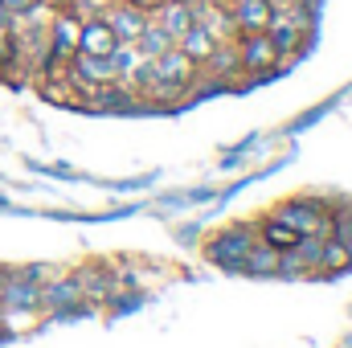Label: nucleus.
<instances>
[{"label":"nucleus","instance_id":"obj_1","mask_svg":"<svg viewBox=\"0 0 352 348\" xmlns=\"http://www.w3.org/2000/svg\"><path fill=\"white\" fill-rule=\"evenodd\" d=\"M238 58H242V74L266 78V74L274 70V62H278V50H274V41L266 37V29H258V33H242Z\"/></svg>","mask_w":352,"mask_h":348},{"label":"nucleus","instance_id":"obj_2","mask_svg":"<svg viewBox=\"0 0 352 348\" xmlns=\"http://www.w3.org/2000/svg\"><path fill=\"white\" fill-rule=\"evenodd\" d=\"M250 234L246 230H226V234H217V238H209V246H205V254L213 262H221V266H230V270H238L242 266V259H246V250H250Z\"/></svg>","mask_w":352,"mask_h":348},{"label":"nucleus","instance_id":"obj_3","mask_svg":"<svg viewBox=\"0 0 352 348\" xmlns=\"http://www.w3.org/2000/svg\"><path fill=\"white\" fill-rule=\"evenodd\" d=\"M226 12L234 21V33H258L270 25L274 4L270 0H226Z\"/></svg>","mask_w":352,"mask_h":348},{"label":"nucleus","instance_id":"obj_4","mask_svg":"<svg viewBox=\"0 0 352 348\" xmlns=\"http://www.w3.org/2000/svg\"><path fill=\"white\" fill-rule=\"evenodd\" d=\"M102 21L111 25L115 41H135V37L144 33V25H148V12L135 8V4H127V0H119V4H107Z\"/></svg>","mask_w":352,"mask_h":348},{"label":"nucleus","instance_id":"obj_5","mask_svg":"<svg viewBox=\"0 0 352 348\" xmlns=\"http://www.w3.org/2000/svg\"><path fill=\"white\" fill-rule=\"evenodd\" d=\"M278 221L291 226L295 234H324L328 230V217H324V209L316 201H287L278 209Z\"/></svg>","mask_w":352,"mask_h":348},{"label":"nucleus","instance_id":"obj_6","mask_svg":"<svg viewBox=\"0 0 352 348\" xmlns=\"http://www.w3.org/2000/svg\"><path fill=\"white\" fill-rule=\"evenodd\" d=\"M78 54V17H58L50 25V62L54 66H66L70 58Z\"/></svg>","mask_w":352,"mask_h":348},{"label":"nucleus","instance_id":"obj_7","mask_svg":"<svg viewBox=\"0 0 352 348\" xmlns=\"http://www.w3.org/2000/svg\"><path fill=\"white\" fill-rule=\"evenodd\" d=\"M115 33H111V25L102 21V12L98 17H87L82 25H78V54H98V58H111L115 54Z\"/></svg>","mask_w":352,"mask_h":348},{"label":"nucleus","instance_id":"obj_8","mask_svg":"<svg viewBox=\"0 0 352 348\" xmlns=\"http://www.w3.org/2000/svg\"><path fill=\"white\" fill-rule=\"evenodd\" d=\"M197 70H205V74L217 78V83H242V58H238V45H221V41H217V50H213Z\"/></svg>","mask_w":352,"mask_h":348},{"label":"nucleus","instance_id":"obj_9","mask_svg":"<svg viewBox=\"0 0 352 348\" xmlns=\"http://www.w3.org/2000/svg\"><path fill=\"white\" fill-rule=\"evenodd\" d=\"M152 70H156V78H168V83H192L197 78V66L180 54V45H168L164 54H156Z\"/></svg>","mask_w":352,"mask_h":348},{"label":"nucleus","instance_id":"obj_10","mask_svg":"<svg viewBox=\"0 0 352 348\" xmlns=\"http://www.w3.org/2000/svg\"><path fill=\"white\" fill-rule=\"evenodd\" d=\"M176 45H180V54H184L192 66H201V62H205V58L217 50V37H213L205 25H197V21H192V25L180 33V41H176Z\"/></svg>","mask_w":352,"mask_h":348},{"label":"nucleus","instance_id":"obj_11","mask_svg":"<svg viewBox=\"0 0 352 348\" xmlns=\"http://www.w3.org/2000/svg\"><path fill=\"white\" fill-rule=\"evenodd\" d=\"M152 12H156V25H160V29H164L173 41H180V33L192 25V8H188V4H176V0H164V4H156Z\"/></svg>","mask_w":352,"mask_h":348},{"label":"nucleus","instance_id":"obj_12","mask_svg":"<svg viewBox=\"0 0 352 348\" xmlns=\"http://www.w3.org/2000/svg\"><path fill=\"white\" fill-rule=\"evenodd\" d=\"M238 270H250V274H274L278 270V250L270 246V242H250V250H246V259Z\"/></svg>","mask_w":352,"mask_h":348},{"label":"nucleus","instance_id":"obj_13","mask_svg":"<svg viewBox=\"0 0 352 348\" xmlns=\"http://www.w3.org/2000/svg\"><path fill=\"white\" fill-rule=\"evenodd\" d=\"M131 45H135L144 58H156V54H164L168 45H176V41L168 37V33H164V29H160V25H156V21H148V25H144V33H140Z\"/></svg>","mask_w":352,"mask_h":348},{"label":"nucleus","instance_id":"obj_14","mask_svg":"<svg viewBox=\"0 0 352 348\" xmlns=\"http://www.w3.org/2000/svg\"><path fill=\"white\" fill-rule=\"evenodd\" d=\"M0 295H4L8 303H16V307H33V303H41V287H37V283H25V279H8V283H0Z\"/></svg>","mask_w":352,"mask_h":348},{"label":"nucleus","instance_id":"obj_15","mask_svg":"<svg viewBox=\"0 0 352 348\" xmlns=\"http://www.w3.org/2000/svg\"><path fill=\"white\" fill-rule=\"evenodd\" d=\"M78 291H82V283H78V279H66V283H54L50 291H41V299H45L50 307L66 312V303H70V299H78Z\"/></svg>","mask_w":352,"mask_h":348},{"label":"nucleus","instance_id":"obj_16","mask_svg":"<svg viewBox=\"0 0 352 348\" xmlns=\"http://www.w3.org/2000/svg\"><path fill=\"white\" fill-rule=\"evenodd\" d=\"M299 238H303V234H295V230H291V226H283L278 217H274V221H266V230H263V242H270L274 250H287V246H295Z\"/></svg>","mask_w":352,"mask_h":348},{"label":"nucleus","instance_id":"obj_17","mask_svg":"<svg viewBox=\"0 0 352 348\" xmlns=\"http://www.w3.org/2000/svg\"><path fill=\"white\" fill-rule=\"evenodd\" d=\"M340 266H352V254L344 250V242H324L320 246V270H340Z\"/></svg>","mask_w":352,"mask_h":348},{"label":"nucleus","instance_id":"obj_18","mask_svg":"<svg viewBox=\"0 0 352 348\" xmlns=\"http://www.w3.org/2000/svg\"><path fill=\"white\" fill-rule=\"evenodd\" d=\"M29 4H33V0H0V8H8L12 17H21V12H25Z\"/></svg>","mask_w":352,"mask_h":348},{"label":"nucleus","instance_id":"obj_19","mask_svg":"<svg viewBox=\"0 0 352 348\" xmlns=\"http://www.w3.org/2000/svg\"><path fill=\"white\" fill-rule=\"evenodd\" d=\"M127 4H135V8H144V12H152L156 4H164V0H127Z\"/></svg>","mask_w":352,"mask_h":348},{"label":"nucleus","instance_id":"obj_20","mask_svg":"<svg viewBox=\"0 0 352 348\" xmlns=\"http://www.w3.org/2000/svg\"><path fill=\"white\" fill-rule=\"evenodd\" d=\"M176 4H188V8H192V4H197V0H176Z\"/></svg>","mask_w":352,"mask_h":348},{"label":"nucleus","instance_id":"obj_21","mask_svg":"<svg viewBox=\"0 0 352 348\" xmlns=\"http://www.w3.org/2000/svg\"><path fill=\"white\" fill-rule=\"evenodd\" d=\"M209 4H226V0H209Z\"/></svg>","mask_w":352,"mask_h":348}]
</instances>
